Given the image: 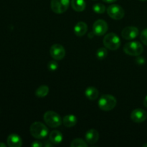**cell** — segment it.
I'll return each mask as SVG.
<instances>
[{
	"instance_id": "obj_1",
	"label": "cell",
	"mask_w": 147,
	"mask_h": 147,
	"mask_svg": "<svg viewBox=\"0 0 147 147\" xmlns=\"http://www.w3.org/2000/svg\"><path fill=\"white\" fill-rule=\"evenodd\" d=\"M30 131L32 136L37 139H45L48 135V129L42 122L36 121L31 124Z\"/></svg>"
},
{
	"instance_id": "obj_32",
	"label": "cell",
	"mask_w": 147,
	"mask_h": 147,
	"mask_svg": "<svg viewBox=\"0 0 147 147\" xmlns=\"http://www.w3.org/2000/svg\"><path fill=\"white\" fill-rule=\"evenodd\" d=\"M93 1H96V0H93Z\"/></svg>"
},
{
	"instance_id": "obj_19",
	"label": "cell",
	"mask_w": 147,
	"mask_h": 147,
	"mask_svg": "<svg viewBox=\"0 0 147 147\" xmlns=\"http://www.w3.org/2000/svg\"><path fill=\"white\" fill-rule=\"evenodd\" d=\"M49 87L47 86H41L35 90V96L37 98H44L48 95Z\"/></svg>"
},
{
	"instance_id": "obj_27",
	"label": "cell",
	"mask_w": 147,
	"mask_h": 147,
	"mask_svg": "<svg viewBox=\"0 0 147 147\" xmlns=\"http://www.w3.org/2000/svg\"><path fill=\"white\" fill-rule=\"evenodd\" d=\"M103 1L106 3H114L117 0H103Z\"/></svg>"
},
{
	"instance_id": "obj_18",
	"label": "cell",
	"mask_w": 147,
	"mask_h": 147,
	"mask_svg": "<svg viewBox=\"0 0 147 147\" xmlns=\"http://www.w3.org/2000/svg\"><path fill=\"white\" fill-rule=\"evenodd\" d=\"M71 7L75 11H83L86 7L85 0H71Z\"/></svg>"
},
{
	"instance_id": "obj_15",
	"label": "cell",
	"mask_w": 147,
	"mask_h": 147,
	"mask_svg": "<svg viewBox=\"0 0 147 147\" xmlns=\"http://www.w3.org/2000/svg\"><path fill=\"white\" fill-rule=\"evenodd\" d=\"M63 139V134L59 131L54 130L50 132L49 135V140L52 142L54 145L59 144L62 142Z\"/></svg>"
},
{
	"instance_id": "obj_11",
	"label": "cell",
	"mask_w": 147,
	"mask_h": 147,
	"mask_svg": "<svg viewBox=\"0 0 147 147\" xmlns=\"http://www.w3.org/2000/svg\"><path fill=\"white\" fill-rule=\"evenodd\" d=\"M139 30L134 26L126 27L122 30L121 36L125 40H133L139 35Z\"/></svg>"
},
{
	"instance_id": "obj_4",
	"label": "cell",
	"mask_w": 147,
	"mask_h": 147,
	"mask_svg": "<svg viewBox=\"0 0 147 147\" xmlns=\"http://www.w3.org/2000/svg\"><path fill=\"white\" fill-rule=\"evenodd\" d=\"M103 45L110 50H116L121 45V40L119 36L115 33H109L103 38Z\"/></svg>"
},
{
	"instance_id": "obj_13",
	"label": "cell",
	"mask_w": 147,
	"mask_h": 147,
	"mask_svg": "<svg viewBox=\"0 0 147 147\" xmlns=\"http://www.w3.org/2000/svg\"><path fill=\"white\" fill-rule=\"evenodd\" d=\"M86 142L88 144H94L98 141L99 139V134L97 130L94 129H89L85 135Z\"/></svg>"
},
{
	"instance_id": "obj_30",
	"label": "cell",
	"mask_w": 147,
	"mask_h": 147,
	"mask_svg": "<svg viewBox=\"0 0 147 147\" xmlns=\"http://www.w3.org/2000/svg\"><path fill=\"white\" fill-rule=\"evenodd\" d=\"M143 147H147V143L146 144H144L143 145Z\"/></svg>"
},
{
	"instance_id": "obj_6",
	"label": "cell",
	"mask_w": 147,
	"mask_h": 147,
	"mask_svg": "<svg viewBox=\"0 0 147 147\" xmlns=\"http://www.w3.org/2000/svg\"><path fill=\"white\" fill-rule=\"evenodd\" d=\"M70 0H51L50 7L53 12L63 14L68 9Z\"/></svg>"
},
{
	"instance_id": "obj_23",
	"label": "cell",
	"mask_w": 147,
	"mask_h": 147,
	"mask_svg": "<svg viewBox=\"0 0 147 147\" xmlns=\"http://www.w3.org/2000/svg\"><path fill=\"white\" fill-rule=\"evenodd\" d=\"M47 67H48V70L50 71H55L58 67V63H57L55 60H51L47 64Z\"/></svg>"
},
{
	"instance_id": "obj_29",
	"label": "cell",
	"mask_w": 147,
	"mask_h": 147,
	"mask_svg": "<svg viewBox=\"0 0 147 147\" xmlns=\"http://www.w3.org/2000/svg\"><path fill=\"white\" fill-rule=\"evenodd\" d=\"M6 146H6L5 144L0 142V147H6Z\"/></svg>"
},
{
	"instance_id": "obj_25",
	"label": "cell",
	"mask_w": 147,
	"mask_h": 147,
	"mask_svg": "<svg viewBox=\"0 0 147 147\" xmlns=\"http://www.w3.org/2000/svg\"><path fill=\"white\" fill-rule=\"evenodd\" d=\"M31 146L32 147H42L43 146V144L38 142V141H34V142H33L32 143Z\"/></svg>"
},
{
	"instance_id": "obj_9",
	"label": "cell",
	"mask_w": 147,
	"mask_h": 147,
	"mask_svg": "<svg viewBox=\"0 0 147 147\" xmlns=\"http://www.w3.org/2000/svg\"><path fill=\"white\" fill-rule=\"evenodd\" d=\"M51 57L55 60H60L65 55V50L60 44H54L50 50Z\"/></svg>"
},
{
	"instance_id": "obj_8",
	"label": "cell",
	"mask_w": 147,
	"mask_h": 147,
	"mask_svg": "<svg viewBox=\"0 0 147 147\" xmlns=\"http://www.w3.org/2000/svg\"><path fill=\"white\" fill-rule=\"evenodd\" d=\"M107 22L103 20H98L93 23V32L95 35L102 36L106 34L108 31Z\"/></svg>"
},
{
	"instance_id": "obj_2",
	"label": "cell",
	"mask_w": 147,
	"mask_h": 147,
	"mask_svg": "<svg viewBox=\"0 0 147 147\" xmlns=\"http://www.w3.org/2000/svg\"><path fill=\"white\" fill-rule=\"evenodd\" d=\"M117 100L112 95L105 94L100 98L98 100V106L102 111H109L116 107Z\"/></svg>"
},
{
	"instance_id": "obj_22",
	"label": "cell",
	"mask_w": 147,
	"mask_h": 147,
	"mask_svg": "<svg viewBox=\"0 0 147 147\" xmlns=\"http://www.w3.org/2000/svg\"><path fill=\"white\" fill-rule=\"evenodd\" d=\"M93 9L97 14H103L106 11V7L101 3H98L93 5Z\"/></svg>"
},
{
	"instance_id": "obj_5",
	"label": "cell",
	"mask_w": 147,
	"mask_h": 147,
	"mask_svg": "<svg viewBox=\"0 0 147 147\" xmlns=\"http://www.w3.org/2000/svg\"><path fill=\"white\" fill-rule=\"evenodd\" d=\"M123 51L131 56H139L143 53L144 47L139 42L133 41L126 43L123 47Z\"/></svg>"
},
{
	"instance_id": "obj_10",
	"label": "cell",
	"mask_w": 147,
	"mask_h": 147,
	"mask_svg": "<svg viewBox=\"0 0 147 147\" xmlns=\"http://www.w3.org/2000/svg\"><path fill=\"white\" fill-rule=\"evenodd\" d=\"M147 119V112L142 109H136L131 113V119L135 123H142Z\"/></svg>"
},
{
	"instance_id": "obj_26",
	"label": "cell",
	"mask_w": 147,
	"mask_h": 147,
	"mask_svg": "<svg viewBox=\"0 0 147 147\" xmlns=\"http://www.w3.org/2000/svg\"><path fill=\"white\" fill-rule=\"evenodd\" d=\"M53 144L50 141H45V142L43 143V146H45V147H52L53 146Z\"/></svg>"
},
{
	"instance_id": "obj_16",
	"label": "cell",
	"mask_w": 147,
	"mask_h": 147,
	"mask_svg": "<svg viewBox=\"0 0 147 147\" xmlns=\"http://www.w3.org/2000/svg\"><path fill=\"white\" fill-rule=\"evenodd\" d=\"M98 90L97 88L94 87H88L85 90V96H86L87 98H88L90 100H95L98 97Z\"/></svg>"
},
{
	"instance_id": "obj_14",
	"label": "cell",
	"mask_w": 147,
	"mask_h": 147,
	"mask_svg": "<svg viewBox=\"0 0 147 147\" xmlns=\"http://www.w3.org/2000/svg\"><path fill=\"white\" fill-rule=\"evenodd\" d=\"M74 32L78 37H83L88 31V25L84 22H78L74 27Z\"/></svg>"
},
{
	"instance_id": "obj_28",
	"label": "cell",
	"mask_w": 147,
	"mask_h": 147,
	"mask_svg": "<svg viewBox=\"0 0 147 147\" xmlns=\"http://www.w3.org/2000/svg\"><path fill=\"white\" fill-rule=\"evenodd\" d=\"M144 106L147 108V96L145 97L144 100Z\"/></svg>"
},
{
	"instance_id": "obj_21",
	"label": "cell",
	"mask_w": 147,
	"mask_h": 147,
	"mask_svg": "<svg viewBox=\"0 0 147 147\" xmlns=\"http://www.w3.org/2000/svg\"><path fill=\"white\" fill-rule=\"evenodd\" d=\"M108 50L107 48L105 47H100L96 52V57L99 60H103L107 56Z\"/></svg>"
},
{
	"instance_id": "obj_17",
	"label": "cell",
	"mask_w": 147,
	"mask_h": 147,
	"mask_svg": "<svg viewBox=\"0 0 147 147\" xmlns=\"http://www.w3.org/2000/svg\"><path fill=\"white\" fill-rule=\"evenodd\" d=\"M63 123L67 128L73 127L77 123V118L74 115H67L63 119Z\"/></svg>"
},
{
	"instance_id": "obj_24",
	"label": "cell",
	"mask_w": 147,
	"mask_h": 147,
	"mask_svg": "<svg viewBox=\"0 0 147 147\" xmlns=\"http://www.w3.org/2000/svg\"><path fill=\"white\" fill-rule=\"evenodd\" d=\"M140 39L142 40V42L145 45L147 46V28L144 30L142 32L140 35Z\"/></svg>"
},
{
	"instance_id": "obj_12",
	"label": "cell",
	"mask_w": 147,
	"mask_h": 147,
	"mask_svg": "<svg viewBox=\"0 0 147 147\" xmlns=\"http://www.w3.org/2000/svg\"><path fill=\"white\" fill-rule=\"evenodd\" d=\"M7 145L9 147H20L22 146V139L19 135L11 134L9 135L7 139Z\"/></svg>"
},
{
	"instance_id": "obj_20",
	"label": "cell",
	"mask_w": 147,
	"mask_h": 147,
	"mask_svg": "<svg viewBox=\"0 0 147 147\" xmlns=\"http://www.w3.org/2000/svg\"><path fill=\"white\" fill-rule=\"evenodd\" d=\"M88 144L87 142L80 138L75 139L74 140L72 141L71 144H70V146L72 147H88Z\"/></svg>"
},
{
	"instance_id": "obj_31",
	"label": "cell",
	"mask_w": 147,
	"mask_h": 147,
	"mask_svg": "<svg viewBox=\"0 0 147 147\" xmlns=\"http://www.w3.org/2000/svg\"><path fill=\"white\" fill-rule=\"evenodd\" d=\"M140 1H146V0H140Z\"/></svg>"
},
{
	"instance_id": "obj_3",
	"label": "cell",
	"mask_w": 147,
	"mask_h": 147,
	"mask_svg": "<svg viewBox=\"0 0 147 147\" xmlns=\"http://www.w3.org/2000/svg\"><path fill=\"white\" fill-rule=\"evenodd\" d=\"M43 119L48 126L51 128H57L63 123L61 117L58 113L53 111H48L44 113Z\"/></svg>"
},
{
	"instance_id": "obj_7",
	"label": "cell",
	"mask_w": 147,
	"mask_h": 147,
	"mask_svg": "<svg viewBox=\"0 0 147 147\" xmlns=\"http://www.w3.org/2000/svg\"><path fill=\"white\" fill-rule=\"evenodd\" d=\"M107 13L111 18L116 20H120L125 15L124 9L118 4H111L107 8Z\"/></svg>"
}]
</instances>
